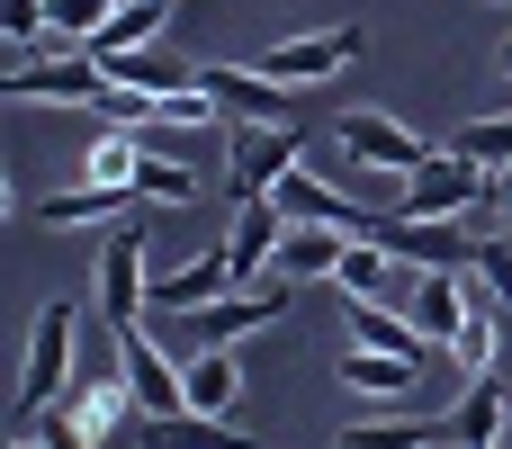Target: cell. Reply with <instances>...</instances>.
I'll return each mask as SVG.
<instances>
[{
  "instance_id": "35",
  "label": "cell",
  "mask_w": 512,
  "mask_h": 449,
  "mask_svg": "<svg viewBox=\"0 0 512 449\" xmlns=\"http://www.w3.org/2000/svg\"><path fill=\"white\" fill-rule=\"evenodd\" d=\"M504 9H512V0H504Z\"/></svg>"
},
{
  "instance_id": "10",
  "label": "cell",
  "mask_w": 512,
  "mask_h": 449,
  "mask_svg": "<svg viewBox=\"0 0 512 449\" xmlns=\"http://www.w3.org/2000/svg\"><path fill=\"white\" fill-rule=\"evenodd\" d=\"M117 360L144 396V414H189V378H180V351H162L144 324H117Z\"/></svg>"
},
{
  "instance_id": "26",
  "label": "cell",
  "mask_w": 512,
  "mask_h": 449,
  "mask_svg": "<svg viewBox=\"0 0 512 449\" xmlns=\"http://www.w3.org/2000/svg\"><path fill=\"white\" fill-rule=\"evenodd\" d=\"M450 441V414L441 423H351L333 449H441Z\"/></svg>"
},
{
  "instance_id": "3",
  "label": "cell",
  "mask_w": 512,
  "mask_h": 449,
  "mask_svg": "<svg viewBox=\"0 0 512 449\" xmlns=\"http://www.w3.org/2000/svg\"><path fill=\"white\" fill-rule=\"evenodd\" d=\"M72 342H81V306L54 297V306L36 315V333H27V360H18V414H27V423L63 405V387H72Z\"/></svg>"
},
{
  "instance_id": "23",
  "label": "cell",
  "mask_w": 512,
  "mask_h": 449,
  "mask_svg": "<svg viewBox=\"0 0 512 449\" xmlns=\"http://www.w3.org/2000/svg\"><path fill=\"white\" fill-rule=\"evenodd\" d=\"M135 171H144V135L108 117V126L90 135V153H81V180H108V189H135Z\"/></svg>"
},
{
  "instance_id": "15",
  "label": "cell",
  "mask_w": 512,
  "mask_h": 449,
  "mask_svg": "<svg viewBox=\"0 0 512 449\" xmlns=\"http://www.w3.org/2000/svg\"><path fill=\"white\" fill-rule=\"evenodd\" d=\"M351 243H360V234H342V225H306V216H288V234H279V279H288V288H297V279H333Z\"/></svg>"
},
{
  "instance_id": "11",
  "label": "cell",
  "mask_w": 512,
  "mask_h": 449,
  "mask_svg": "<svg viewBox=\"0 0 512 449\" xmlns=\"http://www.w3.org/2000/svg\"><path fill=\"white\" fill-rule=\"evenodd\" d=\"M270 198H279V216H306V225H342V234H360V243H378V225H387V216L351 207L333 180H315L306 162H297V171H279V189H270Z\"/></svg>"
},
{
  "instance_id": "21",
  "label": "cell",
  "mask_w": 512,
  "mask_h": 449,
  "mask_svg": "<svg viewBox=\"0 0 512 449\" xmlns=\"http://www.w3.org/2000/svg\"><path fill=\"white\" fill-rule=\"evenodd\" d=\"M126 207H144L135 189H108V180H81V189H54L45 198V225L54 234H81V225H108V216H126Z\"/></svg>"
},
{
  "instance_id": "19",
  "label": "cell",
  "mask_w": 512,
  "mask_h": 449,
  "mask_svg": "<svg viewBox=\"0 0 512 449\" xmlns=\"http://www.w3.org/2000/svg\"><path fill=\"white\" fill-rule=\"evenodd\" d=\"M144 449H261L252 432H225V414H144Z\"/></svg>"
},
{
  "instance_id": "14",
  "label": "cell",
  "mask_w": 512,
  "mask_h": 449,
  "mask_svg": "<svg viewBox=\"0 0 512 449\" xmlns=\"http://www.w3.org/2000/svg\"><path fill=\"white\" fill-rule=\"evenodd\" d=\"M144 225H117L108 234V252H99V315L108 324H135V306H144Z\"/></svg>"
},
{
  "instance_id": "20",
  "label": "cell",
  "mask_w": 512,
  "mask_h": 449,
  "mask_svg": "<svg viewBox=\"0 0 512 449\" xmlns=\"http://www.w3.org/2000/svg\"><path fill=\"white\" fill-rule=\"evenodd\" d=\"M99 63H108V90H135V99H162V90H189V81H198V63H171V54H153V45L99 54Z\"/></svg>"
},
{
  "instance_id": "13",
  "label": "cell",
  "mask_w": 512,
  "mask_h": 449,
  "mask_svg": "<svg viewBox=\"0 0 512 449\" xmlns=\"http://www.w3.org/2000/svg\"><path fill=\"white\" fill-rule=\"evenodd\" d=\"M405 315H414V333H423L432 351H450V342H459V324H468V270H414Z\"/></svg>"
},
{
  "instance_id": "24",
  "label": "cell",
  "mask_w": 512,
  "mask_h": 449,
  "mask_svg": "<svg viewBox=\"0 0 512 449\" xmlns=\"http://www.w3.org/2000/svg\"><path fill=\"white\" fill-rule=\"evenodd\" d=\"M162 18H171V0H117V18L90 36V54H135V45L162 36Z\"/></svg>"
},
{
  "instance_id": "12",
  "label": "cell",
  "mask_w": 512,
  "mask_h": 449,
  "mask_svg": "<svg viewBox=\"0 0 512 449\" xmlns=\"http://www.w3.org/2000/svg\"><path fill=\"white\" fill-rule=\"evenodd\" d=\"M234 288H243V279H234V252H225V234H216L198 261H180L171 279H153L144 306H153V315H189V306H216V297H234Z\"/></svg>"
},
{
  "instance_id": "6",
  "label": "cell",
  "mask_w": 512,
  "mask_h": 449,
  "mask_svg": "<svg viewBox=\"0 0 512 449\" xmlns=\"http://www.w3.org/2000/svg\"><path fill=\"white\" fill-rule=\"evenodd\" d=\"M333 135H342V153H351L360 171H387V180H405V171L432 153V144H423L405 117H387V108H342V117H333Z\"/></svg>"
},
{
  "instance_id": "27",
  "label": "cell",
  "mask_w": 512,
  "mask_h": 449,
  "mask_svg": "<svg viewBox=\"0 0 512 449\" xmlns=\"http://www.w3.org/2000/svg\"><path fill=\"white\" fill-rule=\"evenodd\" d=\"M450 144H459V153H468L477 171H504V162H512V108H504V117H468V126H459Z\"/></svg>"
},
{
  "instance_id": "18",
  "label": "cell",
  "mask_w": 512,
  "mask_h": 449,
  "mask_svg": "<svg viewBox=\"0 0 512 449\" xmlns=\"http://www.w3.org/2000/svg\"><path fill=\"white\" fill-rule=\"evenodd\" d=\"M180 378H189V414H234L243 405V360L234 351H180Z\"/></svg>"
},
{
  "instance_id": "28",
  "label": "cell",
  "mask_w": 512,
  "mask_h": 449,
  "mask_svg": "<svg viewBox=\"0 0 512 449\" xmlns=\"http://www.w3.org/2000/svg\"><path fill=\"white\" fill-rule=\"evenodd\" d=\"M108 18H117V0H45V27H54V45H90Z\"/></svg>"
},
{
  "instance_id": "17",
  "label": "cell",
  "mask_w": 512,
  "mask_h": 449,
  "mask_svg": "<svg viewBox=\"0 0 512 449\" xmlns=\"http://www.w3.org/2000/svg\"><path fill=\"white\" fill-rule=\"evenodd\" d=\"M333 288H342V297H396V306H405L414 261H396L387 243H351V252H342V270H333Z\"/></svg>"
},
{
  "instance_id": "8",
  "label": "cell",
  "mask_w": 512,
  "mask_h": 449,
  "mask_svg": "<svg viewBox=\"0 0 512 449\" xmlns=\"http://www.w3.org/2000/svg\"><path fill=\"white\" fill-rule=\"evenodd\" d=\"M198 72H207V90H216V108L234 126H297L288 117V81H270L261 63H198Z\"/></svg>"
},
{
  "instance_id": "30",
  "label": "cell",
  "mask_w": 512,
  "mask_h": 449,
  "mask_svg": "<svg viewBox=\"0 0 512 449\" xmlns=\"http://www.w3.org/2000/svg\"><path fill=\"white\" fill-rule=\"evenodd\" d=\"M477 270L495 279V297H504V306H512V225H495V234L477 243Z\"/></svg>"
},
{
  "instance_id": "7",
  "label": "cell",
  "mask_w": 512,
  "mask_h": 449,
  "mask_svg": "<svg viewBox=\"0 0 512 449\" xmlns=\"http://www.w3.org/2000/svg\"><path fill=\"white\" fill-rule=\"evenodd\" d=\"M360 45H369L360 27H315V36H279V45H270V54H252V63H261L270 81H288V90H297V81H333L342 63H360Z\"/></svg>"
},
{
  "instance_id": "29",
  "label": "cell",
  "mask_w": 512,
  "mask_h": 449,
  "mask_svg": "<svg viewBox=\"0 0 512 449\" xmlns=\"http://www.w3.org/2000/svg\"><path fill=\"white\" fill-rule=\"evenodd\" d=\"M0 36H9V54H36V36H54L45 0H0Z\"/></svg>"
},
{
  "instance_id": "34",
  "label": "cell",
  "mask_w": 512,
  "mask_h": 449,
  "mask_svg": "<svg viewBox=\"0 0 512 449\" xmlns=\"http://www.w3.org/2000/svg\"><path fill=\"white\" fill-rule=\"evenodd\" d=\"M9 449H45V432H27V441H9Z\"/></svg>"
},
{
  "instance_id": "2",
  "label": "cell",
  "mask_w": 512,
  "mask_h": 449,
  "mask_svg": "<svg viewBox=\"0 0 512 449\" xmlns=\"http://www.w3.org/2000/svg\"><path fill=\"white\" fill-rule=\"evenodd\" d=\"M0 90H9V99H54V108H90V99H108V63H99L90 45H54V54H9Z\"/></svg>"
},
{
  "instance_id": "31",
  "label": "cell",
  "mask_w": 512,
  "mask_h": 449,
  "mask_svg": "<svg viewBox=\"0 0 512 449\" xmlns=\"http://www.w3.org/2000/svg\"><path fill=\"white\" fill-rule=\"evenodd\" d=\"M36 432H45V449H99L81 423H72V414H63V405H54V414H36Z\"/></svg>"
},
{
  "instance_id": "37",
  "label": "cell",
  "mask_w": 512,
  "mask_h": 449,
  "mask_svg": "<svg viewBox=\"0 0 512 449\" xmlns=\"http://www.w3.org/2000/svg\"><path fill=\"white\" fill-rule=\"evenodd\" d=\"M504 449H512V441H504Z\"/></svg>"
},
{
  "instance_id": "22",
  "label": "cell",
  "mask_w": 512,
  "mask_h": 449,
  "mask_svg": "<svg viewBox=\"0 0 512 449\" xmlns=\"http://www.w3.org/2000/svg\"><path fill=\"white\" fill-rule=\"evenodd\" d=\"M414 378H423V360H405V351H369V342L342 351V387L351 396H405Z\"/></svg>"
},
{
  "instance_id": "16",
  "label": "cell",
  "mask_w": 512,
  "mask_h": 449,
  "mask_svg": "<svg viewBox=\"0 0 512 449\" xmlns=\"http://www.w3.org/2000/svg\"><path fill=\"white\" fill-rule=\"evenodd\" d=\"M504 405H512L504 369H477L468 396L450 405V441H459V449H495V441H504Z\"/></svg>"
},
{
  "instance_id": "1",
  "label": "cell",
  "mask_w": 512,
  "mask_h": 449,
  "mask_svg": "<svg viewBox=\"0 0 512 449\" xmlns=\"http://www.w3.org/2000/svg\"><path fill=\"white\" fill-rule=\"evenodd\" d=\"M279 315H288V279H270V288H234V297H216V306L171 315V351H234V342L270 333Z\"/></svg>"
},
{
  "instance_id": "32",
  "label": "cell",
  "mask_w": 512,
  "mask_h": 449,
  "mask_svg": "<svg viewBox=\"0 0 512 449\" xmlns=\"http://www.w3.org/2000/svg\"><path fill=\"white\" fill-rule=\"evenodd\" d=\"M486 198H495V216H504V225H512V162H504V171H495V189H486Z\"/></svg>"
},
{
  "instance_id": "4",
  "label": "cell",
  "mask_w": 512,
  "mask_h": 449,
  "mask_svg": "<svg viewBox=\"0 0 512 449\" xmlns=\"http://www.w3.org/2000/svg\"><path fill=\"white\" fill-rule=\"evenodd\" d=\"M495 189V171H477L459 144H441V153H423L405 180H396V216H459L468 225V207Z\"/></svg>"
},
{
  "instance_id": "5",
  "label": "cell",
  "mask_w": 512,
  "mask_h": 449,
  "mask_svg": "<svg viewBox=\"0 0 512 449\" xmlns=\"http://www.w3.org/2000/svg\"><path fill=\"white\" fill-rule=\"evenodd\" d=\"M297 162H306L297 126H225V180H234V198H270L279 171H297Z\"/></svg>"
},
{
  "instance_id": "25",
  "label": "cell",
  "mask_w": 512,
  "mask_h": 449,
  "mask_svg": "<svg viewBox=\"0 0 512 449\" xmlns=\"http://www.w3.org/2000/svg\"><path fill=\"white\" fill-rule=\"evenodd\" d=\"M135 198H153V207H189V198H198V171H189L180 153H153V144H144V171H135Z\"/></svg>"
},
{
  "instance_id": "36",
  "label": "cell",
  "mask_w": 512,
  "mask_h": 449,
  "mask_svg": "<svg viewBox=\"0 0 512 449\" xmlns=\"http://www.w3.org/2000/svg\"><path fill=\"white\" fill-rule=\"evenodd\" d=\"M495 449H504V441H495Z\"/></svg>"
},
{
  "instance_id": "9",
  "label": "cell",
  "mask_w": 512,
  "mask_h": 449,
  "mask_svg": "<svg viewBox=\"0 0 512 449\" xmlns=\"http://www.w3.org/2000/svg\"><path fill=\"white\" fill-rule=\"evenodd\" d=\"M279 234H288L279 198H234L225 252H234V279H243V288H270V279H279Z\"/></svg>"
},
{
  "instance_id": "33",
  "label": "cell",
  "mask_w": 512,
  "mask_h": 449,
  "mask_svg": "<svg viewBox=\"0 0 512 449\" xmlns=\"http://www.w3.org/2000/svg\"><path fill=\"white\" fill-rule=\"evenodd\" d=\"M495 63H504V72H512V18H504V54H495Z\"/></svg>"
}]
</instances>
